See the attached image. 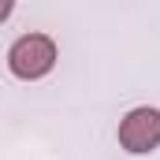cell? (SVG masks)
Returning a JSON list of instances; mask_svg holds the SVG:
<instances>
[{"label": "cell", "instance_id": "obj_1", "mask_svg": "<svg viewBox=\"0 0 160 160\" xmlns=\"http://www.w3.org/2000/svg\"><path fill=\"white\" fill-rule=\"evenodd\" d=\"M8 67L22 82H38L56 67V41L48 34H26L8 48Z\"/></svg>", "mask_w": 160, "mask_h": 160}, {"label": "cell", "instance_id": "obj_2", "mask_svg": "<svg viewBox=\"0 0 160 160\" xmlns=\"http://www.w3.org/2000/svg\"><path fill=\"white\" fill-rule=\"evenodd\" d=\"M119 145L127 153L142 157L160 145V108H134L119 123Z\"/></svg>", "mask_w": 160, "mask_h": 160}, {"label": "cell", "instance_id": "obj_3", "mask_svg": "<svg viewBox=\"0 0 160 160\" xmlns=\"http://www.w3.org/2000/svg\"><path fill=\"white\" fill-rule=\"evenodd\" d=\"M11 11H15V4H11V0H0V22H4Z\"/></svg>", "mask_w": 160, "mask_h": 160}]
</instances>
